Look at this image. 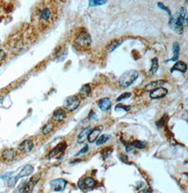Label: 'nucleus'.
<instances>
[{"label":"nucleus","instance_id":"nucleus-1","mask_svg":"<svg viewBox=\"0 0 188 193\" xmlns=\"http://www.w3.org/2000/svg\"><path fill=\"white\" fill-rule=\"evenodd\" d=\"M56 7L52 1H42L35 7L32 22L40 30L48 28L56 19Z\"/></svg>","mask_w":188,"mask_h":193},{"label":"nucleus","instance_id":"nucleus-2","mask_svg":"<svg viewBox=\"0 0 188 193\" xmlns=\"http://www.w3.org/2000/svg\"><path fill=\"white\" fill-rule=\"evenodd\" d=\"M169 25L178 34L181 35L183 32L184 25H187V10L184 7H181L174 16L169 19Z\"/></svg>","mask_w":188,"mask_h":193},{"label":"nucleus","instance_id":"nucleus-3","mask_svg":"<svg viewBox=\"0 0 188 193\" xmlns=\"http://www.w3.org/2000/svg\"><path fill=\"white\" fill-rule=\"evenodd\" d=\"M75 46L80 50H86L90 47L92 37L86 30H82L76 37L74 41Z\"/></svg>","mask_w":188,"mask_h":193},{"label":"nucleus","instance_id":"nucleus-4","mask_svg":"<svg viewBox=\"0 0 188 193\" xmlns=\"http://www.w3.org/2000/svg\"><path fill=\"white\" fill-rule=\"evenodd\" d=\"M139 77V72L137 70L130 69L123 73L119 78L118 83L121 86L128 88L135 83Z\"/></svg>","mask_w":188,"mask_h":193},{"label":"nucleus","instance_id":"nucleus-5","mask_svg":"<svg viewBox=\"0 0 188 193\" xmlns=\"http://www.w3.org/2000/svg\"><path fill=\"white\" fill-rule=\"evenodd\" d=\"M80 104H81V101L77 96H69L66 99L65 107L66 109L69 110V112H74L77 109Z\"/></svg>","mask_w":188,"mask_h":193},{"label":"nucleus","instance_id":"nucleus-6","mask_svg":"<svg viewBox=\"0 0 188 193\" xmlns=\"http://www.w3.org/2000/svg\"><path fill=\"white\" fill-rule=\"evenodd\" d=\"M168 93V91L167 89L164 88V87H160V88L154 89V90L150 92L149 96L152 100H158V99H161L166 96L167 95Z\"/></svg>","mask_w":188,"mask_h":193},{"label":"nucleus","instance_id":"nucleus-7","mask_svg":"<svg viewBox=\"0 0 188 193\" xmlns=\"http://www.w3.org/2000/svg\"><path fill=\"white\" fill-rule=\"evenodd\" d=\"M39 179V175H35L30 178V180L26 183V185L23 187V192L24 193H32L35 185L37 184Z\"/></svg>","mask_w":188,"mask_h":193},{"label":"nucleus","instance_id":"nucleus-8","mask_svg":"<svg viewBox=\"0 0 188 193\" xmlns=\"http://www.w3.org/2000/svg\"><path fill=\"white\" fill-rule=\"evenodd\" d=\"M67 184V182L62 178H58L55 179L50 182V186L53 188L55 191L59 192L63 191L65 189L66 185Z\"/></svg>","mask_w":188,"mask_h":193},{"label":"nucleus","instance_id":"nucleus-9","mask_svg":"<svg viewBox=\"0 0 188 193\" xmlns=\"http://www.w3.org/2000/svg\"><path fill=\"white\" fill-rule=\"evenodd\" d=\"M102 130H103V126H102L95 127V128L92 129L90 133H89V135L88 138V142L90 143L95 142V141L98 139V138L100 137Z\"/></svg>","mask_w":188,"mask_h":193},{"label":"nucleus","instance_id":"nucleus-10","mask_svg":"<svg viewBox=\"0 0 188 193\" xmlns=\"http://www.w3.org/2000/svg\"><path fill=\"white\" fill-rule=\"evenodd\" d=\"M67 144L65 142H61L59 144L57 145L48 154V158L51 159L52 157H55L56 155L59 154L60 153L63 152L64 150L66 149Z\"/></svg>","mask_w":188,"mask_h":193},{"label":"nucleus","instance_id":"nucleus-11","mask_svg":"<svg viewBox=\"0 0 188 193\" xmlns=\"http://www.w3.org/2000/svg\"><path fill=\"white\" fill-rule=\"evenodd\" d=\"M78 185L81 189H88V188H92L96 185V181L92 178L88 177L85 178L83 180L80 181Z\"/></svg>","mask_w":188,"mask_h":193},{"label":"nucleus","instance_id":"nucleus-12","mask_svg":"<svg viewBox=\"0 0 188 193\" xmlns=\"http://www.w3.org/2000/svg\"><path fill=\"white\" fill-rule=\"evenodd\" d=\"M187 70V63L182 62V61H178L176 62L173 67L171 69L170 72L173 73L174 71H179L182 74H185Z\"/></svg>","mask_w":188,"mask_h":193},{"label":"nucleus","instance_id":"nucleus-13","mask_svg":"<svg viewBox=\"0 0 188 193\" xmlns=\"http://www.w3.org/2000/svg\"><path fill=\"white\" fill-rule=\"evenodd\" d=\"M166 83V81L165 80H157V81H152L151 83L147 84L145 86V90L146 91H150L154 90L158 88H160L162 85Z\"/></svg>","mask_w":188,"mask_h":193},{"label":"nucleus","instance_id":"nucleus-14","mask_svg":"<svg viewBox=\"0 0 188 193\" xmlns=\"http://www.w3.org/2000/svg\"><path fill=\"white\" fill-rule=\"evenodd\" d=\"M33 171L34 167L32 166L31 164H27V165H25L22 169H21L20 173L16 176V178H17L18 180H19L21 178L26 177V176H30V174L32 173Z\"/></svg>","mask_w":188,"mask_h":193},{"label":"nucleus","instance_id":"nucleus-15","mask_svg":"<svg viewBox=\"0 0 188 193\" xmlns=\"http://www.w3.org/2000/svg\"><path fill=\"white\" fill-rule=\"evenodd\" d=\"M16 151L14 149H6L2 152V158L6 161H10L14 159L16 156Z\"/></svg>","mask_w":188,"mask_h":193},{"label":"nucleus","instance_id":"nucleus-16","mask_svg":"<svg viewBox=\"0 0 188 193\" xmlns=\"http://www.w3.org/2000/svg\"><path fill=\"white\" fill-rule=\"evenodd\" d=\"M111 101L109 97L102 98L98 102V107L102 112H107L111 108Z\"/></svg>","mask_w":188,"mask_h":193},{"label":"nucleus","instance_id":"nucleus-17","mask_svg":"<svg viewBox=\"0 0 188 193\" xmlns=\"http://www.w3.org/2000/svg\"><path fill=\"white\" fill-rule=\"evenodd\" d=\"M68 56V49L66 47H63L58 49L57 52H56L55 59L57 62H63L66 59Z\"/></svg>","mask_w":188,"mask_h":193},{"label":"nucleus","instance_id":"nucleus-18","mask_svg":"<svg viewBox=\"0 0 188 193\" xmlns=\"http://www.w3.org/2000/svg\"><path fill=\"white\" fill-rule=\"evenodd\" d=\"M92 130L91 127L88 126L87 128H84L83 130H82L81 133H79L78 136H77V142L79 143V144H82V143H84L85 141L88 140L89 133H90V131Z\"/></svg>","mask_w":188,"mask_h":193},{"label":"nucleus","instance_id":"nucleus-19","mask_svg":"<svg viewBox=\"0 0 188 193\" xmlns=\"http://www.w3.org/2000/svg\"><path fill=\"white\" fill-rule=\"evenodd\" d=\"M33 142H32V140H24L23 142H21L19 147V149L21 152L23 153H28L30 152L33 148Z\"/></svg>","mask_w":188,"mask_h":193},{"label":"nucleus","instance_id":"nucleus-20","mask_svg":"<svg viewBox=\"0 0 188 193\" xmlns=\"http://www.w3.org/2000/svg\"><path fill=\"white\" fill-rule=\"evenodd\" d=\"M66 117V113L65 110L61 109V108L56 109L53 113L54 119L57 122H62L64 121Z\"/></svg>","mask_w":188,"mask_h":193},{"label":"nucleus","instance_id":"nucleus-21","mask_svg":"<svg viewBox=\"0 0 188 193\" xmlns=\"http://www.w3.org/2000/svg\"><path fill=\"white\" fill-rule=\"evenodd\" d=\"M180 44L178 42H174L173 44V57L169 59L168 62H177V60L179 58L180 55Z\"/></svg>","mask_w":188,"mask_h":193},{"label":"nucleus","instance_id":"nucleus-22","mask_svg":"<svg viewBox=\"0 0 188 193\" xmlns=\"http://www.w3.org/2000/svg\"><path fill=\"white\" fill-rule=\"evenodd\" d=\"M91 93V86L90 84H85L80 89L79 95L82 98H86Z\"/></svg>","mask_w":188,"mask_h":193},{"label":"nucleus","instance_id":"nucleus-23","mask_svg":"<svg viewBox=\"0 0 188 193\" xmlns=\"http://www.w3.org/2000/svg\"><path fill=\"white\" fill-rule=\"evenodd\" d=\"M123 40H115L110 42L109 45L107 46V49L109 52H112L113 51H114L115 49H117L121 44L123 43Z\"/></svg>","mask_w":188,"mask_h":193},{"label":"nucleus","instance_id":"nucleus-24","mask_svg":"<svg viewBox=\"0 0 188 193\" xmlns=\"http://www.w3.org/2000/svg\"><path fill=\"white\" fill-rule=\"evenodd\" d=\"M152 65L151 68L149 69V73L152 75H154L157 72V70L159 69V59L157 57H154L152 59Z\"/></svg>","mask_w":188,"mask_h":193},{"label":"nucleus","instance_id":"nucleus-25","mask_svg":"<svg viewBox=\"0 0 188 193\" xmlns=\"http://www.w3.org/2000/svg\"><path fill=\"white\" fill-rule=\"evenodd\" d=\"M111 138V135H107V134H104V135H101L99 137L97 140H96V145L97 146H101L105 144L109 139Z\"/></svg>","mask_w":188,"mask_h":193},{"label":"nucleus","instance_id":"nucleus-26","mask_svg":"<svg viewBox=\"0 0 188 193\" xmlns=\"http://www.w3.org/2000/svg\"><path fill=\"white\" fill-rule=\"evenodd\" d=\"M107 3V0H90V1H89V6L95 7L97 6H102Z\"/></svg>","mask_w":188,"mask_h":193},{"label":"nucleus","instance_id":"nucleus-27","mask_svg":"<svg viewBox=\"0 0 188 193\" xmlns=\"http://www.w3.org/2000/svg\"><path fill=\"white\" fill-rule=\"evenodd\" d=\"M146 145H147L146 142H143V141H140V140H135L131 143V146H133V147L137 148V149H144V148L146 147Z\"/></svg>","mask_w":188,"mask_h":193},{"label":"nucleus","instance_id":"nucleus-28","mask_svg":"<svg viewBox=\"0 0 188 193\" xmlns=\"http://www.w3.org/2000/svg\"><path fill=\"white\" fill-rule=\"evenodd\" d=\"M53 129L54 124L52 123H51V122H49V123H47L45 126L43 127V128H42V133H43L44 135H47V134L51 133V132L53 131Z\"/></svg>","mask_w":188,"mask_h":193},{"label":"nucleus","instance_id":"nucleus-29","mask_svg":"<svg viewBox=\"0 0 188 193\" xmlns=\"http://www.w3.org/2000/svg\"><path fill=\"white\" fill-rule=\"evenodd\" d=\"M131 109L130 105H124L122 104H118L115 107V111L118 112V111H124V112H128Z\"/></svg>","mask_w":188,"mask_h":193},{"label":"nucleus","instance_id":"nucleus-30","mask_svg":"<svg viewBox=\"0 0 188 193\" xmlns=\"http://www.w3.org/2000/svg\"><path fill=\"white\" fill-rule=\"evenodd\" d=\"M157 6H158V7H159V9H162V10L166 11V12H167L168 14L169 18H171V17H172V14H171V11L170 9H168V7L166 6L165 5H164V4L162 3V2H158V3H157ZM170 18H169V19H170Z\"/></svg>","mask_w":188,"mask_h":193},{"label":"nucleus","instance_id":"nucleus-31","mask_svg":"<svg viewBox=\"0 0 188 193\" xmlns=\"http://www.w3.org/2000/svg\"><path fill=\"white\" fill-rule=\"evenodd\" d=\"M18 180L17 179V178H16V176L11 177L10 179L8 180V182H7V185H8L9 187L13 188L15 187V185H16V183H17Z\"/></svg>","mask_w":188,"mask_h":193},{"label":"nucleus","instance_id":"nucleus-32","mask_svg":"<svg viewBox=\"0 0 188 193\" xmlns=\"http://www.w3.org/2000/svg\"><path fill=\"white\" fill-rule=\"evenodd\" d=\"M131 95H132V94H131L130 93H124L116 99V101L117 102H120V101L126 100V99H128L129 97H130Z\"/></svg>","mask_w":188,"mask_h":193},{"label":"nucleus","instance_id":"nucleus-33","mask_svg":"<svg viewBox=\"0 0 188 193\" xmlns=\"http://www.w3.org/2000/svg\"><path fill=\"white\" fill-rule=\"evenodd\" d=\"M112 152V149H110L109 147H107L106 149H103L102 151V155L103 156V158H107L108 157H109V155L111 154Z\"/></svg>","mask_w":188,"mask_h":193},{"label":"nucleus","instance_id":"nucleus-34","mask_svg":"<svg viewBox=\"0 0 188 193\" xmlns=\"http://www.w3.org/2000/svg\"><path fill=\"white\" fill-rule=\"evenodd\" d=\"M88 151V145H86L83 148H82V149L77 153L76 156H78V155L82 154H85V153H86Z\"/></svg>","mask_w":188,"mask_h":193},{"label":"nucleus","instance_id":"nucleus-35","mask_svg":"<svg viewBox=\"0 0 188 193\" xmlns=\"http://www.w3.org/2000/svg\"><path fill=\"white\" fill-rule=\"evenodd\" d=\"M5 56H6L5 51H4L3 49H0V62L5 58Z\"/></svg>","mask_w":188,"mask_h":193},{"label":"nucleus","instance_id":"nucleus-36","mask_svg":"<svg viewBox=\"0 0 188 193\" xmlns=\"http://www.w3.org/2000/svg\"><path fill=\"white\" fill-rule=\"evenodd\" d=\"M12 174H13V172H8L6 174H4V175L2 176L1 178H2V179H5V178H7L8 177H9V176H11Z\"/></svg>","mask_w":188,"mask_h":193},{"label":"nucleus","instance_id":"nucleus-37","mask_svg":"<svg viewBox=\"0 0 188 193\" xmlns=\"http://www.w3.org/2000/svg\"><path fill=\"white\" fill-rule=\"evenodd\" d=\"M0 193H5V192H1Z\"/></svg>","mask_w":188,"mask_h":193}]
</instances>
